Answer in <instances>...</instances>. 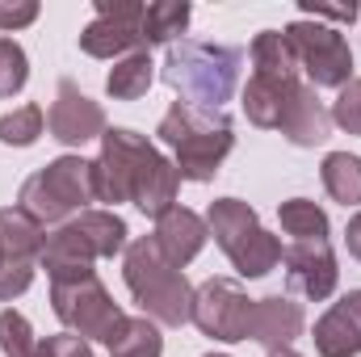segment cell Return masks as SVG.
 Instances as JSON below:
<instances>
[{"label": "cell", "mask_w": 361, "mask_h": 357, "mask_svg": "<svg viewBox=\"0 0 361 357\" xmlns=\"http://www.w3.org/2000/svg\"><path fill=\"white\" fill-rule=\"evenodd\" d=\"M156 135H160V143H169L177 152L173 164H177L180 181H210L235 143L223 109H197L185 101H173V109L160 118Z\"/></svg>", "instance_id": "2"}, {"label": "cell", "mask_w": 361, "mask_h": 357, "mask_svg": "<svg viewBox=\"0 0 361 357\" xmlns=\"http://www.w3.org/2000/svg\"><path fill=\"white\" fill-rule=\"evenodd\" d=\"M152 80H156L152 55H147V51H135V55H126V59L114 63V72L105 76V92H109L114 101H139L143 92L152 89Z\"/></svg>", "instance_id": "21"}, {"label": "cell", "mask_w": 361, "mask_h": 357, "mask_svg": "<svg viewBox=\"0 0 361 357\" xmlns=\"http://www.w3.org/2000/svg\"><path fill=\"white\" fill-rule=\"evenodd\" d=\"M47 248L42 223L34 214H25L21 206H4L0 210V257L4 261H38Z\"/></svg>", "instance_id": "19"}, {"label": "cell", "mask_w": 361, "mask_h": 357, "mask_svg": "<svg viewBox=\"0 0 361 357\" xmlns=\"http://www.w3.org/2000/svg\"><path fill=\"white\" fill-rule=\"evenodd\" d=\"M42 105H21L13 114H0V143H13V147H30L38 135H42Z\"/></svg>", "instance_id": "26"}, {"label": "cell", "mask_w": 361, "mask_h": 357, "mask_svg": "<svg viewBox=\"0 0 361 357\" xmlns=\"http://www.w3.org/2000/svg\"><path fill=\"white\" fill-rule=\"evenodd\" d=\"M25 80H30V59H25V51H21L13 38H0V97L21 92Z\"/></svg>", "instance_id": "28"}, {"label": "cell", "mask_w": 361, "mask_h": 357, "mask_svg": "<svg viewBox=\"0 0 361 357\" xmlns=\"http://www.w3.org/2000/svg\"><path fill=\"white\" fill-rule=\"evenodd\" d=\"M122 248H126V223L114 210H85L47 236L38 265L55 282V277H72V273H92V261L118 257Z\"/></svg>", "instance_id": "5"}, {"label": "cell", "mask_w": 361, "mask_h": 357, "mask_svg": "<svg viewBox=\"0 0 361 357\" xmlns=\"http://www.w3.org/2000/svg\"><path fill=\"white\" fill-rule=\"evenodd\" d=\"M206 357H223V353H206Z\"/></svg>", "instance_id": "36"}, {"label": "cell", "mask_w": 361, "mask_h": 357, "mask_svg": "<svg viewBox=\"0 0 361 357\" xmlns=\"http://www.w3.org/2000/svg\"><path fill=\"white\" fill-rule=\"evenodd\" d=\"M294 147H315V143H324L328 135H332V114L324 109V101L315 97L311 85H302L298 97L290 101V109H286V118H281V126H277Z\"/></svg>", "instance_id": "18"}, {"label": "cell", "mask_w": 361, "mask_h": 357, "mask_svg": "<svg viewBox=\"0 0 361 357\" xmlns=\"http://www.w3.org/2000/svg\"><path fill=\"white\" fill-rule=\"evenodd\" d=\"M105 345H109V357H160L164 353V337H160V328L147 315H122Z\"/></svg>", "instance_id": "20"}, {"label": "cell", "mask_w": 361, "mask_h": 357, "mask_svg": "<svg viewBox=\"0 0 361 357\" xmlns=\"http://www.w3.org/2000/svg\"><path fill=\"white\" fill-rule=\"evenodd\" d=\"M277 219H281V231L294 236V240H328V214L307 202V198H290L277 206Z\"/></svg>", "instance_id": "25"}, {"label": "cell", "mask_w": 361, "mask_h": 357, "mask_svg": "<svg viewBox=\"0 0 361 357\" xmlns=\"http://www.w3.org/2000/svg\"><path fill=\"white\" fill-rule=\"evenodd\" d=\"M89 202H97V185H92V160L80 156H59L51 160L42 173L21 185V210L34 214L42 227L47 223H59L68 214H85Z\"/></svg>", "instance_id": "7"}, {"label": "cell", "mask_w": 361, "mask_h": 357, "mask_svg": "<svg viewBox=\"0 0 361 357\" xmlns=\"http://www.w3.org/2000/svg\"><path fill=\"white\" fill-rule=\"evenodd\" d=\"M210 236L219 240V248L227 253V261L240 269V277H265L281 261V244L257 223V210L240 198H219L210 202L206 214Z\"/></svg>", "instance_id": "6"}, {"label": "cell", "mask_w": 361, "mask_h": 357, "mask_svg": "<svg viewBox=\"0 0 361 357\" xmlns=\"http://www.w3.org/2000/svg\"><path fill=\"white\" fill-rule=\"evenodd\" d=\"M324 189L332 193V202L341 206H361V156H349V152H332L324 156Z\"/></svg>", "instance_id": "22"}, {"label": "cell", "mask_w": 361, "mask_h": 357, "mask_svg": "<svg viewBox=\"0 0 361 357\" xmlns=\"http://www.w3.org/2000/svg\"><path fill=\"white\" fill-rule=\"evenodd\" d=\"M51 303H55V315L63 320V328L76 332L80 341H109V332L122 320V307L109 298V290L101 286L97 273L55 277L51 282Z\"/></svg>", "instance_id": "8"}, {"label": "cell", "mask_w": 361, "mask_h": 357, "mask_svg": "<svg viewBox=\"0 0 361 357\" xmlns=\"http://www.w3.org/2000/svg\"><path fill=\"white\" fill-rule=\"evenodd\" d=\"M332 126H341V131H349V135H361V76H353L341 97L332 101Z\"/></svg>", "instance_id": "29"}, {"label": "cell", "mask_w": 361, "mask_h": 357, "mask_svg": "<svg viewBox=\"0 0 361 357\" xmlns=\"http://www.w3.org/2000/svg\"><path fill=\"white\" fill-rule=\"evenodd\" d=\"M252 68H257V76H281V80H294V76H298L294 47L286 42L281 30L257 34V42H252Z\"/></svg>", "instance_id": "23"}, {"label": "cell", "mask_w": 361, "mask_h": 357, "mask_svg": "<svg viewBox=\"0 0 361 357\" xmlns=\"http://www.w3.org/2000/svg\"><path fill=\"white\" fill-rule=\"evenodd\" d=\"M97 202H135L147 219H160L177 206V164L164 160L143 135L114 126L101 135V156L92 160Z\"/></svg>", "instance_id": "1"}, {"label": "cell", "mask_w": 361, "mask_h": 357, "mask_svg": "<svg viewBox=\"0 0 361 357\" xmlns=\"http://www.w3.org/2000/svg\"><path fill=\"white\" fill-rule=\"evenodd\" d=\"M189 25V4L185 0H156L143 8V42H177Z\"/></svg>", "instance_id": "24"}, {"label": "cell", "mask_w": 361, "mask_h": 357, "mask_svg": "<svg viewBox=\"0 0 361 357\" xmlns=\"http://www.w3.org/2000/svg\"><path fill=\"white\" fill-rule=\"evenodd\" d=\"M206 236H210V227H206V219L202 214H193V210H185V206H173L169 214H160L156 219V248L164 253V261L169 265L185 269L202 248H206Z\"/></svg>", "instance_id": "16"}, {"label": "cell", "mask_w": 361, "mask_h": 357, "mask_svg": "<svg viewBox=\"0 0 361 357\" xmlns=\"http://www.w3.org/2000/svg\"><path fill=\"white\" fill-rule=\"evenodd\" d=\"M281 265H286L290 290L311 298V303H324L336 290V277H341L328 240H294L290 248H281Z\"/></svg>", "instance_id": "12"}, {"label": "cell", "mask_w": 361, "mask_h": 357, "mask_svg": "<svg viewBox=\"0 0 361 357\" xmlns=\"http://www.w3.org/2000/svg\"><path fill=\"white\" fill-rule=\"evenodd\" d=\"M34 17H38V4H30V0H25V4H4V0H0V30H4V34L30 25Z\"/></svg>", "instance_id": "33"}, {"label": "cell", "mask_w": 361, "mask_h": 357, "mask_svg": "<svg viewBox=\"0 0 361 357\" xmlns=\"http://www.w3.org/2000/svg\"><path fill=\"white\" fill-rule=\"evenodd\" d=\"M126 286L135 294V303L143 307V315L152 324L164 328H180L193 315V286L185 282V273L177 265L164 261V253L156 248L152 236L130 240L126 244Z\"/></svg>", "instance_id": "4"}, {"label": "cell", "mask_w": 361, "mask_h": 357, "mask_svg": "<svg viewBox=\"0 0 361 357\" xmlns=\"http://www.w3.org/2000/svg\"><path fill=\"white\" fill-rule=\"evenodd\" d=\"M269 357H298V353H294V349H273Z\"/></svg>", "instance_id": "35"}, {"label": "cell", "mask_w": 361, "mask_h": 357, "mask_svg": "<svg viewBox=\"0 0 361 357\" xmlns=\"http://www.w3.org/2000/svg\"><path fill=\"white\" fill-rule=\"evenodd\" d=\"M315 349H319V357H357L361 353V290H349L341 303H332L319 315Z\"/></svg>", "instance_id": "15"}, {"label": "cell", "mask_w": 361, "mask_h": 357, "mask_svg": "<svg viewBox=\"0 0 361 357\" xmlns=\"http://www.w3.org/2000/svg\"><path fill=\"white\" fill-rule=\"evenodd\" d=\"M34 282V261H0V303L25 294Z\"/></svg>", "instance_id": "30"}, {"label": "cell", "mask_w": 361, "mask_h": 357, "mask_svg": "<svg viewBox=\"0 0 361 357\" xmlns=\"http://www.w3.org/2000/svg\"><path fill=\"white\" fill-rule=\"evenodd\" d=\"M298 89H302L298 76L281 80V76H257L252 72V80L244 89V114H248V122L265 126V131H277L281 118H286V109H290V101L298 97Z\"/></svg>", "instance_id": "17"}, {"label": "cell", "mask_w": 361, "mask_h": 357, "mask_svg": "<svg viewBox=\"0 0 361 357\" xmlns=\"http://www.w3.org/2000/svg\"><path fill=\"white\" fill-rule=\"evenodd\" d=\"M0 349L4 357H34L38 353V341H34V328L21 311H0Z\"/></svg>", "instance_id": "27"}, {"label": "cell", "mask_w": 361, "mask_h": 357, "mask_svg": "<svg viewBox=\"0 0 361 357\" xmlns=\"http://www.w3.org/2000/svg\"><path fill=\"white\" fill-rule=\"evenodd\" d=\"M345 244H349V253L361 261V210L349 219V227H345Z\"/></svg>", "instance_id": "34"}, {"label": "cell", "mask_w": 361, "mask_h": 357, "mask_svg": "<svg viewBox=\"0 0 361 357\" xmlns=\"http://www.w3.org/2000/svg\"><path fill=\"white\" fill-rule=\"evenodd\" d=\"M47 126H51V139H59L68 147H80V143L105 135V109L92 97H85L72 80H59L55 105L47 114Z\"/></svg>", "instance_id": "13"}, {"label": "cell", "mask_w": 361, "mask_h": 357, "mask_svg": "<svg viewBox=\"0 0 361 357\" xmlns=\"http://www.w3.org/2000/svg\"><path fill=\"white\" fill-rule=\"evenodd\" d=\"M244 51L240 47H214V42H173L164 55V85L180 92L185 105L197 109H223L240 85Z\"/></svg>", "instance_id": "3"}, {"label": "cell", "mask_w": 361, "mask_h": 357, "mask_svg": "<svg viewBox=\"0 0 361 357\" xmlns=\"http://www.w3.org/2000/svg\"><path fill=\"white\" fill-rule=\"evenodd\" d=\"M302 17L307 21H319V17H328V21H353L357 4H315V0H302Z\"/></svg>", "instance_id": "32"}, {"label": "cell", "mask_w": 361, "mask_h": 357, "mask_svg": "<svg viewBox=\"0 0 361 357\" xmlns=\"http://www.w3.org/2000/svg\"><path fill=\"white\" fill-rule=\"evenodd\" d=\"M0 261H4V257H0Z\"/></svg>", "instance_id": "37"}, {"label": "cell", "mask_w": 361, "mask_h": 357, "mask_svg": "<svg viewBox=\"0 0 361 357\" xmlns=\"http://www.w3.org/2000/svg\"><path fill=\"white\" fill-rule=\"evenodd\" d=\"M286 42L294 47L298 68L311 76V89H345L353 80V51L341 30L298 17L286 25Z\"/></svg>", "instance_id": "9"}, {"label": "cell", "mask_w": 361, "mask_h": 357, "mask_svg": "<svg viewBox=\"0 0 361 357\" xmlns=\"http://www.w3.org/2000/svg\"><path fill=\"white\" fill-rule=\"evenodd\" d=\"M34 357H92V349H89V341H80L76 332H59L47 345H38Z\"/></svg>", "instance_id": "31"}, {"label": "cell", "mask_w": 361, "mask_h": 357, "mask_svg": "<svg viewBox=\"0 0 361 357\" xmlns=\"http://www.w3.org/2000/svg\"><path fill=\"white\" fill-rule=\"evenodd\" d=\"M302 307L286 294H269V298H257L252 303V324H248V341L265 345V349H290L298 337H302Z\"/></svg>", "instance_id": "14"}, {"label": "cell", "mask_w": 361, "mask_h": 357, "mask_svg": "<svg viewBox=\"0 0 361 357\" xmlns=\"http://www.w3.org/2000/svg\"><path fill=\"white\" fill-rule=\"evenodd\" d=\"M252 303H257V298H248L235 277H210V282H202V286L193 290V315H189V320H193L206 337L235 345V341H248Z\"/></svg>", "instance_id": "10"}, {"label": "cell", "mask_w": 361, "mask_h": 357, "mask_svg": "<svg viewBox=\"0 0 361 357\" xmlns=\"http://www.w3.org/2000/svg\"><path fill=\"white\" fill-rule=\"evenodd\" d=\"M143 8L147 4H139V0H97V21L85 25L80 51L92 59H126L135 51H147Z\"/></svg>", "instance_id": "11"}]
</instances>
